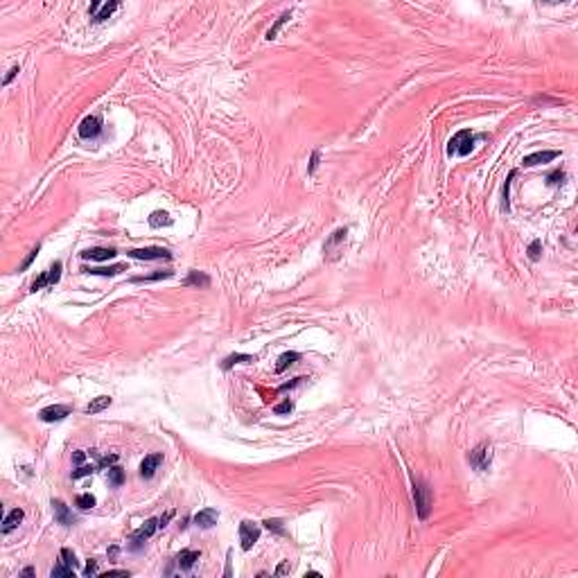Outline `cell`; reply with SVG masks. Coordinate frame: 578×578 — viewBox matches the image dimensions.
Wrapping results in <instances>:
<instances>
[{
  "mask_svg": "<svg viewBox=\"0 0 578 578\" xmlns=\"http://www.w3.org/2000/svg\"><path fill=\"white\" fill-rule=\"evenodd\" d=\"M562 181H565V172H562V170H553L551 174L546 177V183H549V185H560Z\"/></svg>",
  "mask_w": 578,
  "mask_h": 578,
  "instance_id": "d6a6232c",
  "label": "cell"
},
{
  "mask_svg": "<svg viewBox=\"0 0 578 578\" xmlns=\"http://www.w3.org/2000/svg\"><path fill=\"white\" fill-rule=\"evenodd\" d=\"M560 151H553V149H546V151H533L529 156H524L522 165L526 167H533V165H542V163H551L553 158H558Z\"/></svg>",
  "mask_w": 578,
  "mask_h": 578,
  "instance_id": "8fae6325",
  "label": "cell"
},
{
  "mask_svg": "<svg viewBox=\"0 0 578 578\" xmlns=\"http://www.w3.org/2000/svg\"><path fill=\"white\" fill-rule=\"evenodd\" d=\"M490 461H493V447L488 445V443H481V445H477L472 452L467 454V463H470L474 470H479V472H483V470L490 467Z\"/></svg>",
  "mask_w": 578,
  "mask_h": 578,
  "instance_id": "3957f363",
  "label": "cell"
},
{
  "mask_svg": "<svg viewBox=\"0 0 578 578\" xmlns=\"http://www.w3.org/2000/svg\"><path fill=\"white\" fill-rule=\"evenodd\" d=\"M39 249H41V246H34V249L30 251V256H27L25 260H23V264H20V267H18V271H25L27 267H30V264L34 262V257H36V253H39Z\"/></svg>",
  "mask_w": 578,
  "mask_h": 578,
  "instance_id": "8d00e7d4",
  "label": "cell"
},
{
  "mask_svg": "<svg viewBox=\"0 0 578 578\" xmlns=\"http://www.w3.org/2000/svg\"><path fill=\"white\" fill-rule=\"evenodd\" d=\"M84 273H88V276H118V273H122L125 271V264H113V267H93V269H81Z\"/></svg>",
  "mask_w": 578,
  "mask_h": 578,
  "instance_id": "e0dca14e",
  "label": "cell"
},
{
  "mask_svg": "<svg viewBox=\"0 0 578 578\" xmlns=\"http://www.w3.org/2000/svg\"><path fill=\"white\" fill-rule=\"evenodd\" d=\"M115 256H118L115 249H106V246H93V249H86L81 253L84 260H95V262H106V260H111Z\"/></svg>",
  "mask_w": 578,
  "mask_h": 578,
  "instance_id": "4fadbf2b",
  "label": "cell"
},
{
  "mask_svg": "<svg viewBox=\"0 0 578 578\" xmlns=\"http://www.w3.org/2000/svg\"><path fill=\"white\" fill-rule=\"evenodd\" d=\"M262 524H264V529H269V531L278 533V535H285V526H283V519H264Z\"/></svg>",
  "mask_w": 578,
  "mask_h": 578,
  "instance_id": "f546056e",
  "label": "cell"
},
{
  "mask_svg": "<svg viewBox=\"0 0 578 578\" xmlns=\"http://www.w3.org/2000/svg\"><path fill=\"white\" fill-rule=\"evenodd\" d=\"M23 517H25V513L20 511V508H14V511H9V513H7V517L2 519V533H5V535H7V533H12L14 529H16V526L23 522Z\"/></svg>",
  "mask_w": 578,
  "mask_h": 578,
  "instance_id": "2e32d148",
  "label": "cell"
},
{
  "mask_svg": "<svg viewBox=\"0 0 578 578\" xmlns=\"http://www.w3.org/2000/svg\"><path fill=\"white\" fill-rule=\"evenodd\" d=\"M156 529H158V519L156 517H151V519H147L143 526H140L138 531H133V535H131V540H129V549L131 551H138L140 546L144 545V540H149L154 533H156Z\"/></svg>",
  "mask_w": 578,
  "mask_h": 578,
  "instance_id": "5b68a950",
  "label": "cell"
},
{
  "mask_svg": "<svg viewBox=\"0 0 578 578\" xmlns=\"http://www.w3.org/2000/svg\"><path fill=\"white\" fill-rule=\"evenodd\" d=\"M161 463H163V454H149V456H144L143 463H140V477H143V479H151V477L156 474Z\"/></svg>",
  "mask_w": 578,
  "mask_h": 578,
  "instance_id": "7c38bea8",
  "label": "cell"
},
{
  "mask_svg": "<svg viewBox=\"0 0 578 578\" xmlns=\"http://www.w3.org/2000/svg\"><path fill=\"white\" fill-rule=\"evenodd\" d=\"M242 361H244V364H246V361H253V357H251V355H228L226 359L222 361V368H224V370H228L233 364H242Z\"/></svg>",
  "mask_w": 578,
  "mask_h": 578,
  "instance_id": "4316f807",
  "label": "cell"
},
{
  "mask_svg": "<svg viewBox=\"0 0 578 578\" xmlns=\"http://www.w3.org/2000/svg\"><path fill=\"white\" fill-rule=\"evenodd\" d=\"M118 7H120V2H115V0H113V2H106V5H102V9H97V14L93 16V20H95V23H102V20L109 18Z\"/></svg>",
  "mask_w": 578,
  "mask_h": 578,
  "instance_id": "7402d4cb",
  "label": "cell"
},
{
  "mask_svg": "<svg viewBox=\"0 0 578 578\" xmlns=\"http://www.w3.org/2000/svg\"><path fill=\"white\" fill-rule=\"evenodd\" d=\"M199 558H201V551H197V549H183V551H178L177 556H174V565H177L181 572H190L192 567L197 565Z\"/></svg>",
  "mask_w": 578,
  "mask_h": 578,
  "instance_id": "9c48e42d",
  "label": "cell"
},
{
  "mask_svg": "<svg viewBox=\"0 0 578 578\" xmlns=\"http://www.w3.org/2000/svg\"><path fill=\"white\" fill-rule=\"evenodd\" d=\"M185 287H208L210 285V276H206L204 271H190L188 273V278L183 280Z\"/></svg>",
  "mask_w": 578,
  "mask_h": 578,
  "instance_id": "ac0fdd59",
  "label": "cell"
},
{
  "mask_svg": "<svg viewBox=\"0 0 578 578\" xmlns=\"http://www.w3.org/2000/svg\"><path fill=\"white\" fill-rule=\"evenodd\" d=\"M472 144H474V136L470 129H461V131H456L450 138V143H447V154L450 156H467L470 151H472Z\"/></svg>",
  "mask_w": 578,
  "mask_h": 578,
  "instance_id": "6da1fadb",
  "label": "cell"
},
{
  "mask_svg": "<svg viewBox=\"0 0 578 578\" xmlns=\"http://www.w3.org/2000/svg\"><path fill=\"white\" fill-rule=\"evenodd\" d=\"M18 70H20V68H18V66H14V68H12V70H9V72H7V77H5V79H2V86H9V84H12V79H14V77H16V75H18Z\"/></svg>",
  "mask_w": 578,
  "mask_h": 578,
  "instance_id": "b9f144b4",
  "label": "cell"
},
{
  "mask_svg": "<svg viewBox=\"0 0 578 578\" xmlns=\"http://www.w3.org/2000/svg\"><path fill=\"white\" fill-rule=\"evenodd\" d=\"M289 18H291V12H285L283 16H280V18H278L276 23H273V27H271L269 32H267V39H269V41H273V39H276V36H278V32H280V27H283V25H285V23H287Z\"/></svg>",
  "mask_w": 578,
  "mask_h": 578,
  "instance_id": "d4e9b609",
  "label": "cell"
},
{
  "mask_svg": "<svg viewBox=\"0 0 578 578\" xmlns=\"http://www.w3.org/2000/svg\"><path fill=\"white\" fill-rule=\"evenodd\" d=\"M93 574H97V562H95V560H88V565L84 567V576H93Z\"/></svg>",
  "mask_w": 578,
  "mask_h": 578,
  "instance_id": "60d3db41",
  "label": "cell"
},
{
  "mask_svg": "<svg viewBox=\"0 0 578 578\" xmlns=\"http://www.w3.org/2000/svg\"><path fill=\"white\" fill-rule=\"evenodd\" d=\"M217 519H219V513H217L215 508H201V511L194 515V524L201 526V529H210V526L217 524Z\"/></svg>",
  "mask_w": 578,
  "mask_h": 578,
  "instance_id": "9a60e30c",
  "label": "cell"
},
{
  "mask_svg": "<svg viewBox=\"0 0 578 578\" xmlns=\"http://www.w3.org/2000/svg\"><path fill=\"white\" fill-rule=\"evenodd\" d=\"M43 287H50V283H48V271H43V273L32 283V291H39V289H43Z\"/></svg>",
  "mask_w": 578,
  "mask_h": 578,
  "instance_id": "e575fe53",
  "label": "cell"
},
{
  "mask_svg": "<svg viewBox=\"0 0 578 578\" xmlns=\"http://www.w3.org/2000/svg\"><path fill=\"white\" fill-rule=\"evenodd\" d=\"M346 235H348V228H337L328 237V242L323 246V253H325L328 260H337L339 257V253L343 251V244H346Z\"/></svg>",
  "mask_w": 578,
  "mask_h": 578,
  "instance_id": "277c9868",
  "label": "cell"
},
{
  "mask_svg": "<svg viewBox=\"0 0 578 578\" xmlns=\"http://www.w3.org/2000/svg\"><path fill=\"white\" fill-rule=\"evenodd\" d=\"M257 538H260V526L253 524V522H249V519H244L242 524H240V542H242L244 551L253 549V545L257 542Z\"/></svg>",
  "mask_w": 578,
  "mask_h": 578,
  "instance_id": "8992f818",
  "label": "cell"
},
{
  "mask_svg": "<svg viewBox=\"0 0 578 578\" xmlns=\"http://www.w3.org/2000/svg\"><path fill=\"white\" fill-rule=\"evenodd\" d=\"M301 359V355L298 353H285V355L278 357V364H276V373H283L285 368H289L291 364H296V361Z\"/></svg>",
  "mask_w": 578,
  "mask_h": 578,
  "instance_id": "44dd1931",
  "label": "cell"
},
{
  "mask_svg": "<svg viewBox=\"0 0 578 578\" xmlns=\"http://www.w3.org/2000/svg\"><path fill=\"white\" fill-rule=\"evenodd\" d=\"M291 409H294V402L285 400V402H280V404H276V407H273V411H276L278 416H285V414H291Z\"/></svg>",
  "mask_w": 578,
  "mask_h": 578,
  "instance_id": "836d02e7",
  "label": "cell"
},
{
  "mask_svg": "<svg viewBox=\"0 0 578 578\" xmlns=\"http://www.w3.org/2000/svg\"><path fill=\"white\" fill-rule=\"evenodd\" d=\"M109 483H111V486H115V488L125 483V470H122L120 466H111V467H109Z\"/></svg>",
  "mask_w": 578,
  "mask_h": 578,
  "instance_id": "603a6c76",
  "label": "cell"
},
{
  "mask_svg": "<svg viewBox=\"0 0 578 578\" xmlns=\"http://www.w3.org/2000/svg\"><path fill=\"white\" fill-rule=\"evenodd\" d=\"M172 222H174V219H172V217L167 215V212H163V210H154V212L149 215V226H151V228H161V226H172Z\"/></svg>",
  "mask_w": 578,
  "mask_h": 578,
  "instance_id": "ffe728a7",
  "label": "cell"
},
{
  "mask_svg": "<svg viewBox=\"0 0 578 578\" xmlns=\"http://www.w3.org/2000/svg\"><path fill=\"white\" fill-rule=\"evenodd\" d=\"M319 158H321V154L319 151H312V158H309V167H307V174H314L316 165H319Z\"/></svg>",
  "mask_w": 578,
  "mask_h": 578,
  "instance_id": "ab89813d",
  "label": "cell"
},
{
  "mask_svg": "<svg viewBox=\"0 0 578 578\" xmlns=\"http://www.w3.org/2000/svg\"><path fill=\"white\" fill-rule=\"evenodd\" d=\"M102 576H129V572L127 569H111V572H106V574H102Z\"/></svg>",
  "mask_w": 578,
  "mask_h": 578,
  "instance_id": "bcb514c9",
  "label": "cell"
},
{
  "mask_svg": "<svg viewBox=\"0 0 578 578\" xmlns=\"http://www.w3.org/2000/svg\"><path fill=\"white\" fill-rule=\"evenodd\" d=\"M172 271H156V273H149V276H138L133 278L131 283H154V280H163V278H170Z\"/></svg>",
  "mask_w": 578,
  "mask_h": 578,
  "instance_id": "484cf974",
  "label": "cell"
},
{
  "mask_svg": "<svg viewBox=\"0 0 578 578\" xmlns=\"http://www.w3.org/2000/svg\"><path fill=\"white\" fill-rule=\"evenodd\" d=\"M99 131H102V122H99V118H95V115L84 118L81 125H79V136H81V138H97Z\"/></svg>",
  "mask_w": 578,
  "mask_h": 578,
  "instance_id": "30bf717a",
  "label": "cell"
},
{
  "mask_svg": "<svg viewBox=\"0 0 578 578\" xmlns=\"http://www.w3.org/2000/svg\"><path fill=\"white\" fill-rule=\"evenodd\" d=\"M61 269H64V264L61 262H54L50 269H48V283H50V287L52 285H57L61 280Z\"/></svg>",
  "mask_w": 578,
  "mask_h": 578,
  "instance_id": "f1b7e54d",
  "label": "cell"
},
{
  "mask_svg": "<svg viewBox=\"0 0 578 578\" xmlns=\"http://www.w3.org/2000/svg\"><path fill=\"white\" fill-rule=\"evenodd\" d=\"M75 504L79 506V511H88V508H93V506H95V497H93L91 493L77 495V499H75Z\"/></svg>",
  "mask_w": 578,
  "mask_h": 578,
  "instance_id": "83f0119b",
  "label": "cell"
},
{
  "mask_svg": "<svg viewBox=\"0 0 578 578\" xmlns=\"http://www.w3.org/2000/svg\"><path fill=\"white\" fill-rule=\"evenodd\" d=\"M118 463V454H109V456H99L97 461V470H104V467H111Z\"/></svg>",
  "mask_w": 578,
  "mask_h": 578,
  "instance_id": "1f68e13d",
  "label": "cell"
},
{
  "mask_svg": "<svg viewBox=\"0 0 578 578\" xmlns=\"http://www.w3.org/2000/svg\"><path fill=\"white\" fill-rule=\"evenodd\" d=\"M52 508H54V517H57V522L64 526H72L75 524V515L70 513V508H68L66 504L61 499H52Z\"/></svg>",
  "mask_w": 578,
  "mask_h": 578,
  "instance_id": "5bb4252c",
  "label": "cell"
},
{
  "mask_svg": "<svg viewBox=\"0 0 578 578\" xmlns=\"http://www.w3.org/2000/svg\"><path fill=\"white\" fill-rule=\"evenodd\" d=\"M515 177V172H511L508 174V181H506V185H504V210H508L511 206H508V192H511V178Z\"/></svg>",
  "mask_w": 578,
  "mask_h": 578,
  "instance_id": "f35d334b",
  "label": "cell"
},
{
  "mask_svg": "<svg viewBox=\"0 0 578 578\" xmlns=\"http://www.w3.org/2000/svg\"><path fill=\"white\" fill-rule=\"evenodd\" d=\"M129 257H133V260H170L172 253L163 246H147V249H131Z\"/></svg>",
  "mask_w": 578,
  "mask_h": 578,
  "instance_id": "52a82bcc",
  "label": "cell"
},
{
  "mask_svg": "<svg viewBox=\"0 0 578 578\" xmlns=\"http://www.w3.org/2000/svg\"><path fill=\"white\" fill-rule=\"evenodd\" d=\"M172 517H174V511H167L163 517H158V529H165V526H167V522H170Z\"/></svg>",
  "mask_w": 578,
  "mask_h": 578,
  "instance_id": "7bdbcfd3",
  "label": "cell"
},
{
  "mask_svg": "<svg viewBox=\"0 0 578 578\" xmlns=\"http://www.w3.org/2000/svg\"><path fill=\"white\" fill-rule=\"evenodd\" d=\"M84 459H86L84 450H77V452L72 454V463H75V466H81V463H84Z\"/></svg>",
  "mask_w": 578,
  "mask_h": 578,
  "instance_id": "ee69618b",
  "label": "cell"
},
{
  "mask_svg": "<svg viewBox=\"0 0 578 578\" xmlns=\"http://www.w3.org/2000/svg\"><path fill=\"white\" fill-rule=\"evenodd\" d=\"M61 560L70 567H77V558H75V553H72L70 549H61Z\"/></svg>",
  "mask_w": 578,
  "mask_h": 578,
  "instance_id": "d590c367",
  "label": "cell"
},
{
  "mask_svg": "<svg viewBox=\"0 0 578 578\" xmlns=\"http://www.w3.org/2000/svg\"><path fill=\"white\" fill-rule=\"evenodd\" d=\"M414 501H416L418 517L427 519L429 517V511H432V490L427 488V483H422V481H414Z\"/></svg>",
  "mask_w": 578,
  "mask_h": 578,
  "instance_id": "7a4b0ae2",
  "label": "cell"
},
{
  "mask_svg": "<svg viewBox=\"0 0 578 578\" xmlns=\"http://www.w3.org/2000/svg\"><path fill=\"white\" fill-rule=\"evenodd\" d=\"M97 470V466H79L77 470H72V479H81V477H88V474H93Z\"/></svg>",
  "mask_w": 578,
  "mask_h": 578,
  "instance_id": "4dcf8cb0",
  "label": "cell"
},
{
  "mask_svg": "<svg viewBox=\"0 0 578 578\" xmlns=\"http://www.w3.org/2000/svg\"><path fill=\"white\" fill-rule=\"evenodd\" d=\"M50 576H52V578H70V576H75V567L66 565V562L61 560L59 565H57L52 572H50Z\"/></svg>",
  "mask_w": 578,
  "mask_h": 578,
  "instance_id": "cb8c5ba5",
  "label": "cell"
},
{
  "mask_svg": "<svg viewBox=\"0 0 578 578\" xmlns=\"http://www.w3.org/2000/svg\"><path fill=\"white\" fill-rule=\"evenodd\" d=\"M70 411L72 409L68 407V404H50V407L41 409L39 418L43 422H59V420H64L66 416H70Z\"/></svg>",
  "mask_w": 578,
  "mask_h": 578,
  "instance_id": "ba28073f",
  "label": "cell"
},
{
  "mask_svg": "<svg viewBox=\"0 0 578 578\" xmlns=\"http://www.w3.org/2000/svg\"><path fill=\"white\" fill-rule=\"evenodd\" d=\"M540 251H542V242H540V240H535V242L529 246V257H531V260H538Z\"/></svg>",
  "mask_w": 578,
  "mask_h": 578,
  "instance_id": "74e56055",
  "label": "cell"
},
{
  "mask_svg": "<svg viewBox=\"0 0 578 578\" xmlns=\"http://www.w3.org/2000/svg\"><path fill=\"white\" fill-rule=\"evenodd\" d=\"M109 407H111V398H109V395H99V398H95L93 402H88L86 414L95 416V414H99V411H104V409H109Z\"/></svg>",
  "mask_w": 578,
  "mask_h": 578,
  "instance_id": "d6986e66",
  "label": "cell"
},
{
  "mask_svg": "<svg viewBox=\"0 0 578 578\" xmlns=\"http://www.w3.org/2000/svg\"><path fill=\"white\" fill-rule=\"evenodd\" d=\"M20 576H34V569L32 567H25L23 572H20Z\"/></svg>",
  "mask_w": 578,
  "mask_h": 578,
  "instance_id": "7dc6e473",
  "label": "cell"
},
{
  "mask_svg": "<svg viewBox=\"0 0 578 578\" xmlns=\"http://www.w3.org/2000/svg\"><path fill=\"white\" fill-rule=\"evenodd\" d=\"M291 572V565H289V560H285V562H280V567L276 569V576H285V574Z\"/></svg>",
  "mask_w": 578,
  "mask_h": 578,
  "instance_id": "f6af8a7d",
  "label": "cell"
}]
</instances>
